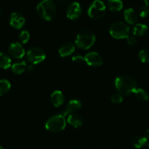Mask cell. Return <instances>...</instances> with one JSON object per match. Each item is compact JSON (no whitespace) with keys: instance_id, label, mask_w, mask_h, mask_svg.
<instances>
[{"instance_id":"cell-30","label":"cell","mask_w":149,"mask_h":149,"mask_svg":"<svg viewBox=\"0 0 149 149\" xmlns=\"http://www.w3.org/2000/svg\"><path fill=\"white\" fill-rule=\"evenodd\" d=\"M26 71H28L29 73H33L34 71H35V67H34V65H33V64H29V65H28L27 66H26Z\"/></svg>"},{"instance_id":"cell-11","label":"cell","mask_w":149,"mask_h":149,"mask_svg":"<svg viewBox=\"0 0 149 149\" xmlns=\"http://www.w3.org/2000/svg\"><path fill=\"white\" fill-rule=\"evenodd\" d=\"M24 17L19 13H13L10 15V24L13 28L17 29H20L25 24Z\"/></svg>"},{"instance_id":"cell-24","label":"cell","mask_w":149,"mask_h":149,"mask_svg":"<svg viewBox=\"0 0 149 149\" xmlns=\"http://www.w3.org/2000/svg\"><path fill=\"white\" fill-rule=\"evenodd\" d=\"M139 58L143 63H149V49H142L139 52Z\"/></svg>"},{"instance_id":"cell-1","label":"cell","mask_w":149,"mask_h":149,"mask_svg":"<svg viewBox=\"0 0 149 149\" xmlns=\"http://www.w3.org/2000/svg\"><path fill=\"white\" fill-rule=\"evenodd\" d=\"M115 87L121 95H129L137 89V83L130 76L121 75L115 79Z\"/></svg>"},{"instance_id":"cell-21","label":"cell","mask_w":149,"mask_h":149,"mask_svg":"<svg viewBox=\"0 0 149 149\" xmlns=\"http://www.w3.org/2000/svg\"><path fill=\"white\" fill-rule=\"evenodd\" d=\"M26 65L25 61H20V62L15 63L12 65V71L16 74H20L26 70Z\"/></svg>"},{"instance_id":"cell-33","label":"cell","mask_w":149,"mask_h":149,"mask_svg":"<svg viewBox=\"0 0 149 149\" xmlns=\"http://www.w3.org/2000/svg\"><path fill=\"white\" fill-rule=\"evenodd\" d=\"M144 1L145 5L148 6V7H149V0H144Z\"/></svg>"},{"instance_id":"cell-10","label":"cell","mask_w":149,"mask_h":149,"mask_svg":"<svg viewBox=\"0 0 149 149\" xmlns=\"http://www.w3.org/2000/svg\"><path fill=\"white\" fill-rule=\"evenodd\" d=\"M9 53L12 57L16 59H21L25 55V49L20 43L14 42L10 45L8 48Z\"/></svg>"},{"instance_id":"cell-2","label":"cell","mask_w":149,"mask_h":149,"mask_svg":"<svg viewBox=\"0 0 149 149\" xmlns=\"http://www.w3.org/2000/svg\"><path fill=\"white\" fill-rule=\"evenodd\" d=\"M37 13L43 20H52L56 14V8L53 0H42L37 6Z\"/></svg>"},{"instance_id":"cell-19","label":"cell","mask_w":149,"mask_h":149,"mask_svg":"<svg viewBox=\"0 0 149 149\" xmlns=\"http://www.w3.org/2000/svg\"><path fill=\"white\" fill-rule=\"evenodd\" d=\"M11 66V59L4 52H0V68L7 69Z\"/></svg>"},{"instance_id":"cell-3","label":"cell","mask_w":149,"mask_h":149,"mask_svg":"<svg viewBox=\"0 0 149 149\" xmlns=\"http://www.w3.org/2000/svg\"><path fill=\"white\" fill-rule=\"evenodd\" d=\"M96 40V36L93 32L89 29H85L79 32L77 35L75 45L82 49H89L91 47Z\"/></svg>"},{"instance_id":"cell-34","label":"cell","mask_w":149,"mask_h":149,"mask_svg":"<svg viewBox=\"0 0 149 149\" xmlns=\"http://www.w3.org/2000/svg\"><path fill=\"white\" fill-rule=\"evenodd\" d=\"M0 149H3V148L1 146H0Z\"/></svg>"},{"instance_id":"cell-28","label":"cell","mask_w":149,"mask_h":149,"mask_svg":"<svg viewBox=\"0 0 149 149\" xmlns=\"http://www.w3.org/2000/svg\"><path fill=\"white\" fill-rule=\"evenodd\" d=\"M127 42H128V44L129 45H131V46H134V45H135L136 44H137V39L135 38V36L133 35V36H129L127 38Z\"/></svg>"},{"instance_id":"cell-14","label":"cell","mask_w":149,"mask_h":149,"mask_svg":"<svg viewBox=\"0 0 149 149\" xmlns=\"http://www.w3.org/2000/svg\"><path fill=\"white\" fill-rule=\"evenodd\" d=\"M51 101L55 107L62 106L64 101V96L60 90H55L51 95Z\"/></svg>"},{"instance_id":"cell-35","label":"cell","mask_w":149,"mask_h":149,"mask_svg":"<svg viewBox=\"0 0 149 149\" xmlns=\"http://www.w3.org/2000/svg\"><path fill=\"white\" fill-rule=\"evenodd\" d=\"M148 148H149V145H148Z\"/></svg>"},{"instance_id":"cell-9","label":"cell","mask_w":149,"mask_h":149,"mask_svg":"<svg viewBox=\"0 0 149 149\" xmlns=\"http://www.w3.org/2000/svg\"><path fill=\"white\" fill-rule=\"evenodd\" d=\"M81 7L77 1L72 2L67 7V17L70 20H77L81 15Z\"/></svg>"},{"instance_id":"cell-12","label":"cell","mask_w":149,"mask_h":149,"mask_svg":"<svg viewBox=\"0 0 149 149\" xmlns=\"http://www.w3.org/2000/svg\"><path fill=\"white\" fill-rule=\"evenodd\" d=\"M81 108V103L78 100H71L66 106L65 109L61 112V115L64 116H67L69 113H74Z\"/></svg>"},{"instance_id":"cell-6","label":"cell","mask_w":149,"mask_h":149,"mask_svg":"<svg viewBox=\"0 0 149 149\" xmlns=\"http://www.w3.org/2000/svg\"><path fill=\"white\" fill-rule=\"evenodd\" d=\"M106 12V6L102 0H94L88 10V15L92 19L98 20L104 17Z\"/></svg>"},{"instance_id":"cell-25","label":"cell","mask_w":149,"mask_h":149,"mask_svg":"<svg viewBox=\"0 0 149 149\" xmlns=\"http://www.w3.org/2000/svg\"><path fill=\"white\" fill-rule=\"evenodd\" d=\"M29 38H30V34H29V31H22L18 36L19 40L23 44L27 43L29 40Z\"/></svg>"},{"instance_id":"cell-13","label":"cell","mask_w":149,"mask_h":149,"mask_svg":"<svg viewBox=\"0 0 149 149\" xmlns=\"http://www.w3.org/2000/svg\"><path fill=\"white\" fill-rule=\"evenodd\" d=\"M75 50V47L72 42H66L58 49V53L61 57H67L72 54Z\"/></svg>"},{"instance_id":"cell-5","label":"cell","mask_w":149,"mask_h":149,"mask_svg":"<svg viewBox=\"0 0 149 149\" xmlns=\"http://www.w3.org/2000/svg\"><path fill=\"white\" fill-rule=\"evenodd\" d=\"M110 33L115 39H127L129 36V27L123 22H115L110 27Z\"/></svg>"},{"instance_id":"cell-31","label":"cell","mask_w":149,"mask_h":149,"mask_svg":"<svg viewBox=\"0 0 149 149\" xmlns=\"http://www.w3.org/2000/svg\"><path fill=\"white\" fill-rule=\"evenodd\" d=\"M145 137L147 138V140H149V129H148L145 132Z\"/></svg>"},{"instance_id":"cell-15","label":"cell","mask_w":149,"mask_h":149,"mask_svg":"<svg viewBox=\"0 0 149 149\" xmlns=\"http://www.w3.org/2000/svg\"><path fill=\"white\" fill-rule=\"evenodd\" d=\"M124 15L126 22L129 24L134 25L137 23V19H138L137 14L132 8H128L125 10L124 13Z\"/></svg>"},{"instance_id":"cell-17","label":"cell","mask_w":149,"mask_h":149,"mask_svg":"<svg viewBox=\"0 0 149 149\" xmlns=\"http://www.w3.org/2000/svg\"><path fill=\"white\" fill-rule=\"evenodd\" d=\"M107 7L112 12H118L122 10L123 2L121 0H108Z\"/></svg>"},{"instance_id":"cell-27","label":"cell","mask_w":149,"mask_h":149,"mask_svg":"<svg viewBox=\"0 0 149 149\" xmlns=\"http://www.w3.org/2000/svg\"><path fill=\"white\" fill-rule=\"evenodd\" d=\"M111 101L114 103H121L123 101V97L120 93H114L111 96Z\"/></svg>"},{"instance_id":"cell-7","label":"cell","mask_w":149,"mask_h":149,"mask_svg":"<svg viewBox=\"0 0 149 149\" xmlns=\"http://www.w3.org/2000/svg\"><path fill=\"white\" fill-rule=\"evenodd\" d=\"M45 57H46V55L43 49L38 47L31 48L26 53L27 60L33 65L42 63L45 59Z\"/></svg>"},{"instance_id":"cell-4","label":"cell","mask_w":149,"mask_h":149,"mask_svg":"<svg viewBox=\"0 0 149 149\" xmlns=\"http://www.w3.org/2000/svg\"><path fill=\"white\" fill-rule=\"evenodd\" d=\"M45 126V128L50 132H61L66 127L65 117L61 114L51 116L47 120Z\"/></svg>"},{"instance_id":"cell-8","label":"cell","mask_w":149,"mask_h":149,"mask_svg":"<svg viewBox=\"0 0 149 149\" xmlns=\"http://www.w3.org/2000/svg\"><path fill=\"white\" fill-rule=\"evenodd\" d=\"M84 61L90 66L98 67L102 65L103 61L99 54L96 52H91L84 56Z\"/></svg>"},{"instance_id":"cell-18","label":"cell","mask_w":149,"mask_h":149,"mask_svg":"<svg viewBox=\"0 0 149 149\" xmlns=\"http://www.w3.org/2000/svg\"><path fill=\"white\" fill-rule=\"evenodd\" d=\"M148 31V26L143 23H137L134 26L132 30V33L134 36H144Z\"/></svg>"},{"instance_id":"cell-20","label":"cell","mask_w":149,"mask_h":149,"mask_svg":"<svg viewBox=\"0 0 149 149\" xmlns=\"http://www.w3.org/2000/svg\"><path fill=\"white\" fill-rule=\"evenodd\" d=\"M148 140L145 136H136L131 141L133 146L135 147L136 148H143L144 146H145Z\"/></svg>"},{"instance_id":"cell-26","label":"cell","mask_w":149,"mask_h":149,"mask_svg":"<svg viewBox=\"0 0 149 149\" xmlns=\"http://www.w3.org/2000/svg\"><path fill=\"white\" fill-rule=\"evenodd\" d=\"M149 14V7L146 5H143L140 7L139 10V15L140 17H145Z\"/></svg>"},{"instance_id":"cell-16","label":"cell","mask_w":149,"mask_h":149,"mask_svg":"<svg viewBox=\"0 0 149 149\" xmlns=\"http://www.w3.org/2000/svg\"><path fill=\"white\" fill-rule=\"evenodd\" d=\"M67 122L73 127L77 128L83 125V118L77 113H70L67 117Z\"/></svg>"},{"instance_id":"cell-32","label":"cell","mask_w":149,"mask_h":149,"mask_svg":"<svg viewBox=\"0 0 149 149\" xmlns=\"http://www.w3.org/2000/svg\"><path fill=\"white\" fill-rule=\"evenodd\" d=\"M2 13H3V8L2 7H1V4H0V17H1V15H2Z\"/></svg>"},{"instance_id":"cell-23","label":"cell","mask_w":149,"mask_h":149,"mask_svg":"<svg viewBox=\"0 0 149 149\" xmlns=\"http://www.w3.org/2000/svg\"><path fill=\"white\" fill-rule=\"evenodd\" d=\"M11 87V84L9 81L6 79L0 80V96H2L8 93Z\"/></svg>"},{"instance_id":"cell-22","label":"cell","mask_w":149,"mask_h":149,"mask_svg":"<svg viewBox=\"0 0 149 149\" xmlns=\"http://www.w3.org/2000/svg\"><path fill=\"white\" fill-rule=\"evenodd\" d=\"M134 94L138 100H142V101H145V100H148L149 98V95L148 93L143 89L137 88L135 91L134 92Z\"/></svg>"},{"instance_id":"cell-29","label":"cell","mask_w":149,"mask_h":149,"mask_svg":"<svg viewBox=\"0 0 149 149\" xmlns=\"http://www.w3.org/2000/svg\"><path fill=\"white\" fill-rule=\"evenodd\" d=\"M72 61H74V62L77 63H80L83 62L84 61V57L82 56V55H74V56L72 57Z\"/></svg>"}]
</instances>
